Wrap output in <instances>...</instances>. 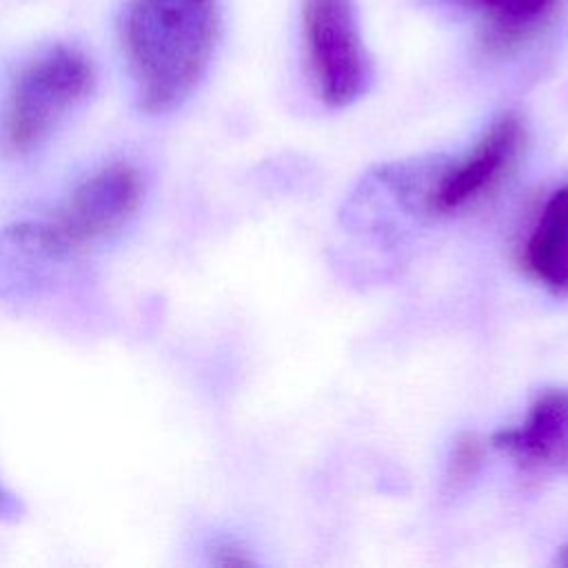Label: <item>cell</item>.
I'll return each mask as SVG.
<instances>
[{
    "label": "cell",
    "instance_id": "6da1fadb",
    "mask_svg": "<svg viewBox=\"0 0 568 568\" xmlns=\"http://www.w3.org/2000/svg\"><path fill=\"white\" fill-rule=\"evenodd\" d=\"M217 33V0H129L120 40L140 109L180 106L206 73Z\"/></svg>",
    "mask_w": 568,
    "mask_h": 568
},
{
    "label": "cell",
    "instance_id": "7a4b0ae2",
    "mask_svg": "<svg viewBox=\"0 0 568 568\" xmlns=\"http://www.w3.org/2000/svg\"><path fill=\"white\" fill-rule=\"evenodd\" d=\"M93 89L95 69L75 47L55 44L27 62L4 102V151L18 158L36 151Z\"/></svg>",
    "mask_w": 568,
    "mask_h": 568
},
{
    "label": "cell",
    "instance_id": "3957f363",
    "mask_svg": "<svg viewBox=\"0 0 568 568\" xmlns=\"http://www.w3.org/2000/svg\"><path fill=\"white\" fill-rule=\"evenodd\" d=\"M300 22L308 73L320 100L331 109L357 102L371 87L373 67L355 0H302Z\"/></svg>",
    "mask_w": 568,
    "mask_h": 568
},
{
    "label": "cell",
    "instance_id": "277c9868",
    "mask_svg": "<svg viewBox=\"0 0 568 568\" xmlns=\"http://www.w3.org/2000/svg\"><path fill=\"white\" fill-rule=\"evenodd\" d=\"M526 144V118L519 111L499 113L466 153L437 173L424 193V209L437 217L477 209L515 173Z\"/></svg>",
    "mask_w": 568,
    "mask_h": 568
},
{
    "label": "cell",
    "instance_id": "5b68a950",
    "mask_svg": "<svg viewBox=\"0 0 568 568\" xmlns=\"http://www.w3.org/2000/svg\"><path fill=\"white\" fill-rule=\"evenodd\" d=\"M142 173L129 162L104 164L69 191L49 220H42L64 260L118 233L140 209Z\"/></svg>",
    "mask_w": 568,
    "mask_h": 568
},
{
    "label": "cell",
    "instance_id": "8992f818",
    "mask_svg": "<svg viewBox=\"0 0 568 568\" xmlns=\"http://www.w3.org/2000/svg\"><path fill=\"white\" fill-rule=\"evenodd\" d=\"M495 448L532 470H568V390H541L524 417L495 433Z\"/></svg>",
    "mask_w": 568,
    "mask_h": 568
},
{
    "label": "cell",
    "instance_id": "52a82bcc",
    "mask_svg": "<svg viewBox=\"0 0 568 568\" xmlns=\"http://www.w3.org/2000/svg\"><path fill=\"white\" fill-rule=\"evenodd\" d=\"M519 266L552 295H568V182L539 206L519 246Z\"/></svg>",
    "mask_w": 568,
    "mask_h": 568
},
{
    "label": "cell",
    "instance_id": "ba28073f",
    "mask_svg": "<svg viewBox=\"0 0 568 568\" xmlns=\"http://www.w3.org/2000/svg\"><path fill=\"white\" fill-rule=\"evenodd\" d=\"M479 18L481 47L510 55L541 38L559 18L564 0H453Z\"/></svg>",
    "mask_w": 568,
    "mask_h": 568
},
{
    "label": "cell",
    "instance_id": "9c48e42d",
    "mask_svg": "<svg viewBox=\"0 0 568 568\" xmlns=\"http://www.w3.org/2000/svg\"><path fill=\"white\" fill-rule=\"evenodd\" d=\"M64 262L44 222H13L0 226V297L36 293Z\"/></svg>",
    "mask_w": 568,
    "mask_h": 568
},
{
    "label": "cell",
    "instance_id": "30bf717a",
    "mask_svg": "<svg viewBox=\"0 0 568 568\" xmlns=\"http://www.w3.org/2000/svg\"><path fill=\"white\" fill-rule=\"evenodd\" d=\"M481 455H484V448L475 437L468 435V437L459 439L455 446V453H453V464H450L453 477L457 481L468 479L481 464Z\"/></svg>",
    "mask_w": 568,
    "mask_h": 568
},
{
    "label": "cell",
    "instance_id": "8fae6325",
    "mask_svg": "<svg viewBox=\"0 0 568 568\" xmlns=\"http://www.w3.org/2000/svg\"><path fill=\"white\" fill-rule=\"evenodd\" d=\"M24 515V504L16 493L0 484V521H18Z\"/></svg>",
    "mask_w": 568,
    "mask_h": 568
},
{
    "label": "cell",
    "instance_id": "7c38bea8",
    "mask_svg": "<svg viewBox=\"0 0 568 568\" xmlns=\"http://www.w3.org/2000/svg\"><path fill=\"white\" fill-rule=\"evenodd\" d=\"M213 561L220 564V566H246V564H251V559L244 557L242 550L235 548V546H222V548H217Z\"/></svg>",
    "mask_w": 568,
    "mask_h": 568
},
{
    "label": "cell",
    "instance_id": "4fadbf2b",
    "mask_svg": "<svg viewBox=\"0 0 568 568\" xmlns=\"http://www.w3.org/2000/svg\"><path fill=\"white\" fill-rule=\"evenodd\" d=\"M557 564H561V566H568V544L559 550V555H557Z\"/></svg>",
    "mask_w": 568,
    "mask_h": 568
}]
</instances>
